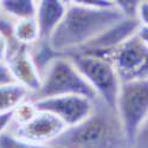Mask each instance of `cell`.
<instances>
[{
	"instance_id": "ac0fdd59",
	"label": "cell",
	"mask_w": 148,
	"mask_h": 148,
	"mask_svg": "<svg viewBox=\"0 0 148 148\" xmlns=\"http://www.w3.org/2000/svg\"><path fill=\"white\" fill-rule=\"evenodd\" d=\"M132 148H148V119L139 129Z\"/></svg>"
},
{
	"instance_id": "5b68a950",
	"label": "cell",
	"mask_w": 148,
	"mask_h": 148,
	"mask_svg": "<svg viewBox=\"0 0 148 148\" xmlns=\"http://www.w3.org/2000/svg\"><path fill=\"white\" fill-rule=\"evenodd\" d=\"M116 112L132 148L139 129L148 119V78L121 83Z\"/></svg>"
},
{
	"instance_id": "8992f818",
	"label": "cell",
	"mask_w": 148,
	"mask_h": 148,
	"mask_svg": "<svg viewBox=\"0 0 148 148\" xmlns=\"http://www.w3.org/2000/svg\"><path fill=\"white\" fill-rule=\"evenodd\" d=\"M89 53L108 59L121 83L148 78V47L136 34L113 50Z\"/></svg>"
},
{
	"instance_id": "9c48e42d",
	"label": "cell",
	"mask_w": 148,
	"mask_h": 148,
	"mask_svg": "<svg viewBox=\"0 0 148 148\" xmlns=\"http://www.w3.org/2000/svg\"><path fill=\"white\" fill-rule=\"evenodd\" d=\"M5 63L16 83L25 88L30 95L38 91L42 76L32 59L29 46L18 45L13 51L10 52Z\"/></svg>"
},
{
	"instance_id": "6da1fadb",
	"label": "cell",
	"mask_w": 148,
	"mask_h": 148,
	"mask_svg": "<svg viewBox=\"0 0 148 148\" xmlns=\"http://www.w3.org/2000/svg\"><path fill=\"white\" fill-rule=\"evenodd\" d=\"M123 18L116 6L94 8L77 0L68 1L63 20L47 42L57 53L68 55L82 49Z\"/></svg>"
},
{
	"instance_id": "30bf717a",
	"label": "cell",
	"mask_w": 148,
	"mask_h": 148,
	"mask_svg": "<svg viewBox=\"0 0 148 148\" xmlns=\"http://www.w3.org/2000/svg\"><path fill=\"white\" fill-rule=\"evenodd\" d=\"M140 26V21L138 19L123 18L119 23L114 24L102 34H100L94 40L88 43L85 46L77 51L82 52H104L113 50L122 43H125L133 36L136 34ZM76 52V51H75Z\"/></svg>"
},
{
	"instance_id": "277c9868",
	"label": "cell",
	"mask_w": 148,
	"mask_h": 148,
	"mask_svg": "<svg viewBox=\"0 0 148 148\" xmlns=\"http://www.w3.org/2000/svg\"><path fill=\"white\" fill-rule=\"evenodd\" d=\"M95 90L97 98L116 110L121 81L110 62L94 53L76 51L65 55Z\"/></svg>"
},
{
	"instance_id": "7402d4cb",
	"label": "cell",
	"mask_w": 148,
	"mask_h": 148,
	"mask_svg": "<svg viewBox=\"0 0 148 148\" xmlns=\"http://www.w3.org/2000/svg\"><path fill=\"white\" fill-rule=\"evenodd\" d=\"M138 19L141 25L148 26V1H141L140 7H139Z\"/></svg>"
},
{
	"instance_id": "3957f363",
	"label": "cell",
	"mask_w": 148,
	"mask_h": 148,
	"mask_svg": "<svg viewBox=\"0 0 148 148\" xmlns=\"http://www.w3.org/2000/svg\"><path fill=\"white\" fill-rule=\"evenodd\" d=\"M66 95L83 96L92 101L97 98L95 90L81 75L71 59L65 55H60L44 70L40 88L30 95L29 100L34 102Z\"/></svg>"
},
{
	"instance_id": "603a6c76",
	"label": "cell",
	"mask_w": 148,
	"mask_h": 148,
	"mask_svg": "<svg viewBox=\"0 0 148 148\" xmlns=\"http://www.w3.org/2000/svg\"><path fill=\"white\" fill-rule=\"evenodd\" d=\"M136 36L141 39V42L148 47V26L146 25H141L138 29V32H136Z\"/></svg>"
},
{
	"instance_id": "ba28073f",
	"label": "cell",
	"mask_w": 148,
	"mask_h": 148,
	"mask_svg": "<svg viewBox=\"0 0 148 148\" xmlns=\"http://www.w3.org/2000/svg\"><path fill=\"white\" fill-rule=\"evenodd\" d=\"M66 128L68 127L65 123L56 115L38 110V113L30 122L23 126H16L10 132L14 134L17 138L27 142L50 145L52 141L59 138Z\"/></svg>"
},
{
	"instance_id": "52a82bcc",
	"label": "cell",
	"mask_w": 148,
	"mask_h": 148,
	"mask_svg": "<svg viewBox=\"0 0 148 148\" xmlns=\"http://www.w3.org/2000/svg\"><path fill=\"white\" fill-rule=\"evenodd\" d=\"M95 101L83 96L66 95L34 101L33 103L37 110L56 115L70 128L82 123L92 113Z\"/></svg>"
},
{
	"instance_id": "5bb4252c",
	"label": "cell",
	"mask_w": 148,
	"mask_h": 148,
	"mask_svg": "<svg viewBox=\"0 0 148 148\" xmlns=\"http://www.w3.org/2000/svg\"><path fill=\"white\" fill-rule=\"evenodd\" d=\"M13 37L18 44L25 46H31L37 42H39L40 34L36 18L17 20L14 24Z\"/></svg>"
},
{
	"instance_id": "44dd1931",
	"label": "cell",
	"mask_w": 148,
	"mask_h": 148,
	"mask_svg": "<svg viewBox=\"0 0 148 148\" xmlns=\"http://www.w3.org/2000/svg\"><path fill=\"white\" fill-rule=\"evenodd\" d=\"M12 125V112L0 114V135L7 132Z\"/></svg>"
},
{
	"instance_id": "e0dca14e",
	"label": "cell",
	"mask_w": 148,
	"mask_h": 148,
	"mask_svg": "<svg viewBox=\"0 0 148 148\" xmlns=\"http://www.w3.org/2000/svg\"><path fill=\"white\" fill-rule=\"evenodd\" d=\"M140 4H141V1H136V0H135V1H128V0L115 1L116 7L121 11V13L123 14V17L129 18V19H138Z\"/></svg>"
},
{
	"instance_id": "8fae6325",
	"label": "cell",
	"mask_w": 148,
	"mask_h": 148,
	"mask_svg": "<svg viewBox=\"0 0 148 148\" xmlns=\"http://www.w3.org/2000/svg\"><path fill=\"white\" fill-rule=\"evenodd\" d=\"M68 1L42 0L37 1L36 20L39 27L40 40H49L66 13Z\"/></svg>"
},
{
	"instance_id": "9a60e30c",
	"label": "cell",
	"mask_w": 148,
	"mask_h": 148,
	"mask_svg": "<svg viewBox=\"0 0 148 148\" xmlns=\"http://www.w3.org/2000/svg\"><path fill=\"white\" fill-rule=\"evenodd\" d=\"M38 113L34 103L30 100L20 103L13 112H12V122L16 123V126H23L30 122L36 114Z\"/></svg>"
},
{
	"instance_id": "ffe728a7",
	"label": "cell",
	"mask_w": 148,
	"mask_h": 148,
	"mask_svg": "<svg viewBox=\"0 0 148 148\" xmlns=\"http://www.w3.org/2000/svg\"><path fill=\"white\" fill-rule=\"evenodd\" d=\"M10 51H11V45L8 40L6 39L4 34L0 33V63H5Z\"/></svg>"
},
{
	"instance_id": "2e32d148",
	"label": "cell",
	"mask_w": 148,
	"mask_h": 148,
	"mask_svg": "<svg viewBox=\"0 0 148 148\" xmlns=\"http://www.w3.org/2000/svg\"><path fill=\"white\" fill-rule=\"evenodd\" d=\"M0 148H55L51 145H38L27 142L17 138L11 132H5L0 135Z\"/></svg>"
},
{
	"instance_id": "7c38bea8",
	"label": "cell",
	"mask_w": 148,
	"mask_h": 148,
	"mask_svg": "<svg viewBox=\"0 0 148 148\" xmlns=\"http://www.w3.org/2000/svg\"><path fill=\"white\" fill-rule=\"evenodd\" d=\"M30 92L18 83L0 87V114L13 112L23 102L29 100Z\"/></svg>"
},
{
	"instance_id": "d6986e66",
	"label": "cell",
	"mask_w": 148,
	"mask_h": 148,
	"mask_svg": "<svg viewBox=\"0 0 148 148\" xmlns=\"http://www.w3.org/2000/svg\"><path fill=\"white\" fill-rule=\"evenodd\" d=\"M16 83L13 76L11 75L10 69L7 68L6 63H0V87H5L8 84Z\"/></svg>"
},
{
	"instance_id": "4fadbf2b",
	"label": "cell",
	"mask_w": 148,
	"mask_h": 148,
	"mask_svg": "<svg viewBox=\"0 0 148 148\" xmlns=\"http://www.w3.org/2000/svg\"><path fill=\"white\" fill-rule=\"evenodd\" d=\"M0 11L13 20L34 18L37 1L32 0H4L0 1Z\"/></svg>"
},
{
	"instance_id": "7a4b0ae2",
	"label": "cell",
	"mask_w": 148,
	"mask_h": 148,
	"mask_svg": "<svg viewBox=\"0 0 148 148\" xmlns=\"http://www.w3.org/2000/svg\"><path fill=\"white\" fill-rule=\"evenodd\" d=\"M55 148H130L117 112L96 98L92 113L50 143Z\"/></svg>"
}]
</instances>
